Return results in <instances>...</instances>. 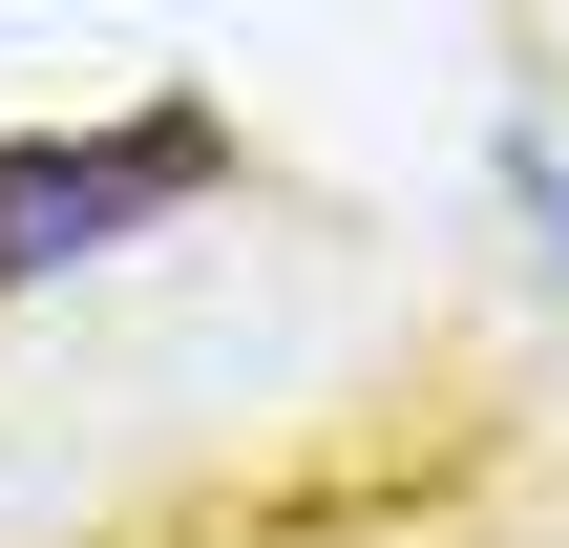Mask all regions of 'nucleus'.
Instances as JSON below:
<instances>
[{
	"mask_svg": "<svg viewBox=\"0 0 569 548\" xmlns=\"http://www.w3.org/2000/svg\"><path fill=\"white\" fill-rule=\"evenodd\" d=\"M507 211L549 232V275H569V148H549V127H507Z\"/></svg>",
	"mask_w": 569,
	"mask_h": 548,
	"instance_id": "2",
	"label": "nucleus"
},
{
	"mask_svg": "<svg viewBox=\"0 0 569 548\" xmlns=\"http://www.w3.org/2000/svg\"><path fill=\"white\" fill-rule=\"evenodd\" d=\"M232 190V106L211 84H148V106H106V127H21L0 148V317L42 296V275H106L127 232H169V211H211Z\"/></svg>",
	"mask_w": 569,
	"mask_h": 548,
	"instance_id": "1",
	"label": "nucleus"
}]
</instances>
